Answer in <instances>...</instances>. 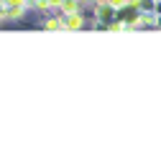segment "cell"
Masks as SVG:
<instances>
[{"mask_svg":"<svg viewBox=\"0 0 161 153\" xmlns=\"http://www.w3.org/2000/svg\"><path fill=\"white\" fill-rule=\"evenodd\" d=\"M138 15H141V8L136 5V0H125V3L115 10V18H118V21H123L125 26H130V31L138 23Z\"/></svg>","mask_w":161,"mask_h":153,"instance_id":"6da1fadb","label":"cell"},{"mask_svg":"<svg viewBox=\"0 0 161 153\" xmlns=\"http://www.w3.org/2000/svg\"><path fill=\"white\" fill-rule=\"evenodd\" d=\"M59 18H62V23H64V31H79V28H87L85 18L79 15V13H62Z\"/></svg>","mask_w":161,"mask_h":153,"instance_id":"7a4b0ae2","label":"cell"},{"mask_svg":"<svg viewBox=\"0 0 161 153\" xmlns=\"http://www.w3.org/2000/svg\"><path fill=\"white\" fill-rule=\"evenodd\" d=\"M156 28V13H141L138 15V23L133 26V31H153Z\"/></svg>","mask_w":161,"mask_h":153,"instance_id":"3957f363","label":"cell"},{"mask_svg":"<svg viewBox=\"0 0 161 153\" xmlns=\"http://www.w3.org/2000/svg\"><path fill=\"white\" fill-rule=\"evenodd\" d=\"M44 28L46 31H64V23H62V18H59V15H51L49 21L44 23Z\"/></svg>","mask_w":161,"mask_h":153,"instance_id":"277c9868","label":"cell"},{"mask_svg":"<svg viewBox=\"0 0 161 153\" xmlns=\"http://www.w3.org/2000/svg\"><path fill=\"white\" fill-rule=\"evenodd\" d=\"M136 5L141 8V13H151L156 8V0H136Z\"/></svg>","mask_w":161,"mask_h":153,"instance_id":"5b68a950","label":"cell"},{"mask_svg":"<svg viewBox=\"0 0 161 153\" xmlns=\"http://www.w3.org/2000/svg\"><path fill=\"white\" fill-rule=\"evenodd\" d=\"M105 3H110L113 8H120V5H123V3H125V0H105Z\"/></svg>","mask_w":161,"mask_h":153,"instance_id":"8992f818","label":"cell"},{"mask_svg":"<svg viewBox=\"0 0 161 153\" xmlns=\"http://www.w3.org/2000/svg\"><path fill=\"white\" fill-rule=\"evenodd\" d=\"M62 5V0H49V8H59Z\"/></svg>","mask_w":161,"mask_h":153,"instance_id":"52a82bcc","label":"cell"},{"mask_svg":"<svg viewBox=\"0 0 161 153\" xmlns=\"http://www.w3.org/2000/svg\"><path fill=\"white\" fill-rule=\"evenodd\" d=\"M153 13H156V15H161V0H156V8H153Z\"/></svg>","mask_w":161,"mask_h":153,"instance_id":"ba28073f","label":"cell"},{"mask_svg":"<svg viewBox=\"0 0 161 153\" xmlns=\"http://www.w3.org/2000/svg\"><path fill=\"white\" fill-rule=\"evenodd\" d=\"M156 28H161V15H156Z\"/></svg>","mask_w":161,"mask_h":153,"instance_id":"9c48e42d","label":"cell"},{"mask_svg":"<svg viewBox=\"0 0 161 153\" xmlns=\"http://www.w3.org/2000/svg\"><path fill=\"white\" fill-rule=\"evenodd\" d=\"M3 18H5V13H3V3H0V21H3Z\"/></svg>","mask_w":161,"mask_h":153,"instance_id":"30bf717a","label":"cell"},{"mask_svg":"<svg viewBox=\"0 0 161 153\" xmlns=\"http://www.w3.org/2000/svg\"><path fill=\"white\" fill-rule=\"evenodd\" d=\"M33 3H36V0H26V8H28V5H33Z\"/></svg>","mask_w":161,"mask_h":153,"instance_id":"8fae6325","label":"cell"},{"mask_svg":"<svg viewBox=\"0 0 161 153\" xmlns=\"http://www.w3.org/2000/svg\"><path fill=\"white\" fill-rule=\"evenodd\" d=\"M85 3H92V5H95V3H100V0H85Z\"/></svg>","mask_w":161,"mask_h":153,"instance_id":"7c38bea8","label":"cell"}]
</instances>
